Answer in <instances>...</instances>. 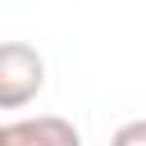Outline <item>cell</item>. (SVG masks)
Returning a JSON list of instances; mask_svg holds the SVG:
<instances>
[{"instance_id":"1","label":"cell","mask_w":146,"mask_h":146,"mask_svg":"<svg viewBox=\"0 0 146 146\" xmlns=\"http://www.w3.org/2000/svg\"><path fill=\"white\" fill-rule=\"evenodd\" d=\"M46 87V59L27 41H0V110H23Z\"/></svg>"},{"instance_id":"2","label":"cell","mask_w":146,"mask_h":146,"mask_svg":"<svg viewBox=\"0 0 146 146\" xmlns=\"http://www.w3.org/2000/svg\"><path fill=\"white\" fill-rule=\"evenodd\" d=\"M5 146H82V132L59 114H36L5 123Z\"/></svg>"},{"instance_id":"3","label":"cell","mask_w":146,"mask_h":146,"mask_svg":"<svg viewBox=\"0 0 146 146\" xmlns=\"http://www.w3.org/2000/svg\"><path fill=\"white\" fill-rule=\"evenodd\" d=\"M110 146H146V119H132V123H123V128L110 137Z\"/></svg>"},{"instance_id":"4","label":"cell","mask_w":146,"mask_h":146,"mask_svg":"<svg viewBox=\"0 0 146 146\" xmlns=\"http://www.w3.org/2000/svg\"><path fill=\"white\" fill-rule=\"evenodd\" d=\"M0 146H5V123H0Z\"/></svg>"}]
</instances>
